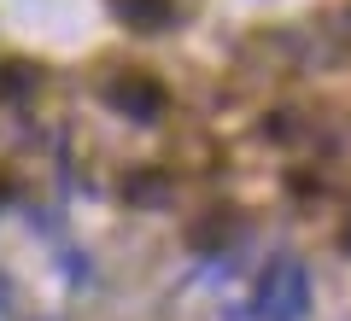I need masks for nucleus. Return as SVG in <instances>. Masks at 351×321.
<instances>
[{
    "instance_id": "1",
    "label": "nucleus",
    "mask_w": 351,
    "mask_h": 321,
    "mask_svg": "<svg viewBox=\"0 0 351 321\" xmlns=\"http://www.w3.org/2000/svg\"><path fill=\"white\" fill-rule=\"evenodd\" d=\"M117 18L135 24V29H170L182 18V6L176 0H117Z\"/></svg>"
},
{
    "instance_id": "2",
    "label": "nucleus",
    "mask_w": 351,
    "mask_h": 321,
    "mask_svg": "<svg viewBox=\"0 0 351 321\" xmlns=\"http://www.w3.org/2000/svg\"><path fill=\"white\" fill-rule=\"evenodd\" d=\"M112 94H117V112H129V117H158V88H152V82H135V76H129V82L112 88Z\"/></svg>"
}]
</instances>
